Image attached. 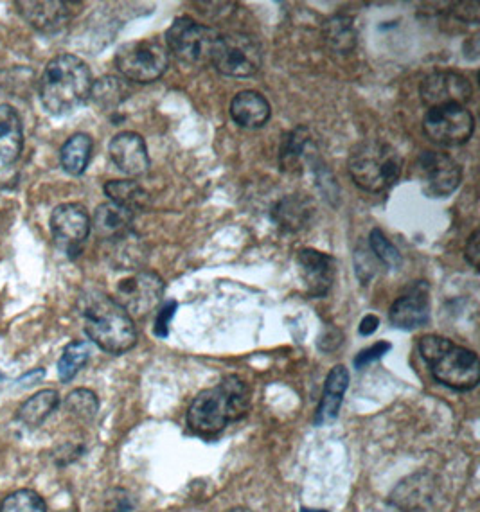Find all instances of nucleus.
<instances>
[{"instance_id":"1","label":"nucleus","mask_w":480,"mask_h":512,"mask_svg":"<svg viewBox=\"0 0 480 512\" xmlns=\"http://www.w3.org/2000/svg\"><path fill=\"white\" fill-rule=\"evenodd\" d=\"M92 83L87 63L74 54H58L40 78V101L51 115L72 114L89 101Z\"/></svg>"},{"instance_id":"2","label":"nucleus","mask_w":480,"mask_h":512,"mask_svg":"<svg viewBox=\"0 0 480 512\" xmlns=\"http://www.w3.org/2000/svg\"><path fill=\"white\" fill-rule=\"evenodd\" d=\"M250 408V390L238 376H229L213 389L200 392L187 412V424L200 435L222 432L229 423L240 421Z\"/></svg>"},{"instance_id":"3","label":"nucleus","mask_w":480,"mask_h":512,"mask_svg":"<svg viewBox=\"0 0 480 512\" xmlns=\"http://www.w3.org/2000/svg\"><path fill=\"white\" fill-rule=\"evenodd\" d=\"M83 327L99 349L123 354L137 344L134 318L108 295H90L81 308Z\"/></svg>"},{"instance_id":"4","label":"nucleus","mask_w":480,"mask_h":512,"mask_svg":"<svg viewBox=\"0 0 480 512\" xmlns=\"http://www.w3.org/2000/svg\"><path fill=\"white\" fill-rule=\"evenodd\" d=\"M419 353L439 383L454 390H472L480 380L479 356L455 345L445 336L427 335L419 340Z\"/></svg>"},{"instance_id":"5","label":"nucleus","mask_w":480,"mask_h":512,"mask_svg":"<svg viewBox=\"0 0 480 512\" xmlns=\"http://www.w3.org/2000/svg\"><path fill=\"white\" fill-rule=\"evenodd\" d=\"M347 169L356 186L367 193H383L401 177L403 159L389 142L369 139L349 153Z\"/></svg>"},{"instance_id":"6","label":"nucleus","mask_w":480,"mask_h":512,"mask_svg":"<svg viewBox=\"0 0 480 512\" xmlns=\"http://www.w3.org/2000/svg\"><path fill=\"white\" fill-rule=\"evenodd\" d=\"M114 62L126 80L153 83L168 69L169 51L159 38H143L121 45Z\"/></svg>"},{"instance_id":"7","label":"nucleus","mask_w":480,"mask_h":512,"mask_svg":"<svg viewBox=\"0 0 480 512\" xmlns=\"http://www.w3.org/2000/svg\"><path fill=\"white\" fill-rule=\"evenodd\" d=\"M216 71L231 78H250L263 65V49L256 38L247 33L218 35L211 53Z\"/></svg>"},{"instance_id":"8","label":"nucleus","mask_w":480,"mask_h":512,"mask_svg":"<svg viewBox=\"0 0 480 512\" xmlns=\"http://www.w3.org/2000/svg\"><path fill=\"white\" fill-rule=\"evenodd\" d=\"M218 31L213 27L204 26L193 18L180 17L166 31L164 44L169 53L175 54L177 60L187 65H202L211 62L213 45L218 38Z\"/></svg>"},{"instance_id":"9","label":"nucleus","mask_w":480,"mask_h":512,"mask_svg":"<svg viewBox=\"0 0 480 512\" xmlns=\"http://www.w3.org/2000/svg\"><path fill=\"white\" fill-rule=\"evenodd\" d=\"M423 132L439 146L455 148L472 139L475 117L466 106L446 105L430 108L423 117Z\"/></svg>"},{"instance_id":"10","label":"nucleus","mask_w":480,"mask_h":512,"mask_svg":"<svg viewBox=\"0 0 480 512\" xmlns=\"http://www.w3.org/2000/svg\"><path fill=\"white\" fill-rule=\"evenodd\" d=\"M114 301L130 317H146L159 308L164 299V281L152 270H141L128 275L116 284Z\"/></svg>"},{"instance_id":"11","label":"nucleus","mask_w":480,"mask_h":512,"mask_svg":"<svg viewBox=\"0 0 480 512\" xmlns=\"http://www.w3.org/2000/svg\"><path fill=\"white\" fill-rule=\"evenodd\" d=\"M416 177L425 195L446 198L463 182V168L457 160L441 151H423L416 160Z\"/></svg>"},{"instance_id":"12","label":"nucleus","mask_w":480,"mask_h":512,"mask_svg":"<svg viewBox=\"0 0 480 512\" xmlns=\"http://www.w3.org/2000/svg\"><path fill=\"white\" fill-rule=\"evenodd\" d=\"M49 225L54 243L71 257L80 254L92 229L89 212L81 204L58 205L51 214Z\"/></svg>"},{"instance_id":"13","label":"nucleus","mask_w":480,"mask_h":512,"mask_svg":"<svg viewBox=\"0 0 480 512\" xmlns=\"http://www.w3.org/2000/svg\"><path fill=\"white\" fill-rule=\"evenodd\" d=\"M419 96L428 110L437 106H464L472 99L473 89L470 81L463 74L437 71L421 81Z\"/></svg>"},{"instance_id":"14","label":"nucleus","mask_w":480,"mask_h":512,"mask_svg":"<svg viewBox=\"0 0 480 512\" xmlns=\"http://www.w3.org/2000/svg\"><path fill=\"white\" fill-rule=\"evenodd\" d=\"M15 6L27 24L44 35H54L62 31L63 27L67 26L83 8L81 2H63V0H54V2L29 0V2H17Z\"/></svg>"},{"instance_id":"15","label":"nucleus","mask_w":480,"mask_h":512,"mask_svg":"<svg viewBox=\"0 0 480 512\" xmlns=\"http://www.w3.org/2000/svg\"><path fill=\"white\" fill-rule=\"evenodd\" d=\"M297 270L306 292L312 297H324L337 279V259L315 248H303L297 254Z\"/></svg>"},{"instance_id":"16","label":"nucleus","mask_w":480,"mask_h":512,"mask_svg":"<svg viewBox=\"0 0 480 512\" xmlns=\"http://www.w3.org/2000/svg\"><path fill=\"white\" fill-rule=\"evenodd\" d=\"M389 320L398 329H418L430 320V288L425 281L412 284L389 311Z\"/></svg>"},{"instance_id":"17","label":"nucleus","mask_w":480,"mask_h":512,"mask_svg":"<svg viewBox=\"0 0 480 512\" xmlns=\"http://www.w3.org/2000/svg\"><path fill=\"white\" fill-rule=\"evenodd\" d=\"M110 159L128 177H141L150 171V155L143 135L135 132L117 133L108 146Z\"/></svg>"},{"instance_id":"18","label":"nucleus","mask_w":480,"mask_h":512,"mask_svg":"<svg viewBox=\"0 0 480 512\" xmlns=\"http://www.w3.org/2000/svg\"><path fill=\"white\" fill-rule=\"evenodd\" d=\"M315 202L306 195H286L272 209V220L285 232H299L312 223Z\"/></svg>"},{"instance_id":"19","label":"nucleus","mask_w":480,"mask_h":512,"mask_svg":"<svg viewBox=\"0 0 480 512\" xmlns=\"http://www.w3.org/2000/svg\"><path fill=\"white\" fill-rule=\"evenodd\" d=\"M24 150V126L17 110L0 105V171L13 166Z\"/></svg>"},{"instance_id":"20","label":"nucleus","mask_w":480,"mask_h":512,"mask_svg":"<svg viewBox=\"0 0 480 512\" xmlns=\"http://www.w3.org/2000/svg\"><path fill=\"white\" fill-rule=\"evenodd\" d=\"M270 115V103L256 90H243L232 99V121L241 128H261L268 123Z\"/></svg>"},{"instance_id":"21","label":"nucleus","mask_w":480,"mask_h":512,"mask_svg":"<svg viewBox=\"0 0 480 512\" xmlns=\"http://www.w3.org/2000/svg\"><path fill=\"white\" fill-rule=\"evenodd\" d=\"M134 216L135 212L108 202V204L99 205L94 212L92 227L96 230L99 238L112 241V239L123 238L132 232Z\"/></svg>"},{"instance_id":"22","label":"nucleus","mask_w":480,"mask_h":512,"mask_svg":"<svg viewBox=\"0 0 480 512\" xmlns=\"http://www.w3.org/2000/svg\"><path fill=\"white\" fill-rule=\"evenodd\" d=\"M347 387H349V372L346 367L344 365L333 367L328 374L326 385H324V394H322V401L317 408L315 423L320 426V424H328L337 419Z\"/></svg>"},{"instance_id":"23","label":"nucleus","mask_w":480,"mask_h":512,"mask_svg":"<svg viewBox=\"0 0 480 512\" xmlns=\"http://www.w3.org/2000/svg\"><path fill=\"white\" fill-rule=\"evenodd\" d=\"M313 151L315 148H313L308 128L297 126L292 132L286 133L283 139L281 150H279V166L286 173H299Z\"/></svg>"},{"instance_id":"24","label":"nucleus","mask_w":480,"mask_h":512,"mask_svg":"<svg viewBox=\"0 0 480 512\" xmlns=\"http://www.w3.org/2000/svg\"><path fill=\"white\" fill-rule=\"evenodd\" d=\"M92 139L87 133H74L67 139L60 150V162L65 173L72 177H80L89 168L90 157H92Z\"/></svg>"},{"instance_id":"25","label":"nucleus","mask_w":480,"mask_h":512,"mask_svg":"<svg viewBox=\"0 0 480 512\" xmlns=\"http://www.w3.org/2000/svg\"><path fill=\"white\" fill-rule=\"evenodd\" d=\"M103 189L112 204L121 205L128 211H141L150 204L148 191L134 180H110Z\"/></svg>"},{"instance_id":"26","label":"nucleus","mask_w":480,"mask_h":512,"mask_svg":"<svg viewBox=\"0 0 480 512\" xmlns=\"http://www.w3.org/2000/svg\"><path fill=\"white\" fill-rule=\"evenodd\" d=\"M60 405V396L53 389L42 390L33 398L27 399L22 407L18 408V421L26 424L29 428H36L44 423L49 415Z\"/></svg>"},{"instance_id":"27","label":"nucleus","mask_w":480,"mask_h":512,"mask_svg":"<svg viewBox=\"0 0 480 512\" xmlns=\"http://www.w3.org/2000/svg\"><path fill=\"white\" fill-rule=\"evenodd\" d=\"M128 98V87L125 81L116 76H103L101 80L92 83L90 99L103 112H112Z\"/></svg>"},{"instance_id":"28","label":"nucleus","mask_w":480,"mask_h":512,"mask_svg":"<svg viewBox=\"0 0 480 512\" xmlns=\"http://www.w3.org/2000/svg\"><path fill=\"white\" fill-rule=\"evenodd\" d=\"M324 38L331 51L349 54L356 45V29L349 17L329 18L324 24Z\"/></svg>"},{"instance_id":"29","label":"nucleus","mask_w":480,"mask_h":512,"mask_svg":"<svg viewBox=\"0 0 480 512\" xmlns=\"http://www.w3.org/2000/svg\"><path fill=\"white\" fill-rule=\"evenodd\" d=\"M90 358L89 342H71L63 349L62 358L58 362V376L63 383L76 378V374L87 365Z\"/></svg>"},{"instance_id":"30","label":"nucleus","mask_w":480,"mask_h":512,"mask_svg":"<svg viewBox=\"0 0 480 512\" xmlns=\"http://www.w3.org/2000/svg\"><path fill=\"white\" fill-rule=\"evenodd\" d=\"M369 248L373 252L374 257L378 259V263L391 268V270H398L403 259H401L400 250L394 247L391 243V239L385 236V232L380 229L371 230V236H369Z\"/></svg>"},{"instance_id":"31","label":"nucleus","mask_w":480,"mask_h":512,"mask_svg":"<svg viewBox=\"0 0 480 512\" xmlns=\"http://www.w3.org/2000/svg\"><path fill=\"white\" fill-rule=\"evenodd\" d=\"M65 408L76 419L90 421L98 414L99 401L92 390L78 389L69 394V398L65 401Z\"/></svg>"},{"instance_id":"32","label":"nucleus","mask_w":480,"mask_h":512,"mask_svg":"<svg viewBox=\"0 0 480 512\" xmlns=\"http://www.w3.org/2000/svg\"><path fill=\"white\" fill-rule=\"evenodd\" d=\"M0 512H45V502L35 491L20 489L4 498Z\"/></svg>"},{"instance_id":"33","label":"nucleus","mask_w":480,"mask_h":512,"mask_svg":"<svg viewBox=\"0 0 480 512\" xmlns=\"http://www.w3.org/2000/svg\"><path fill=\"white\" fill-rule=\"evenodd\" d=\"M376 265H378V259L374 257L371 248L358 247L355 250V272L358 281L362 284H369V281L373 279L376 274Z\"/></svg>"},{"instance_id":"34","label":"nucleus","mask_w":480,"mask_h":512,"mask_svg":"<svg viewBox=\"0 0 480 512\" xmlns=\"http://www.w3.org/2000/svg\"><path fill=\"white\" fill-rule=\"evenodd\" d=\"M177 308V302L175 301L164 302L160 306L157 318H155V327H153V333L159 336V338H166L168 336L169 322H171V318L175 317Z\"/></svg>"},{"instance_id":"35","label":"nucleus","mask_w":480,"mask_h":512,"mask_svg":"<svg viewBox=\"0 0 480 512\" xmlns=\"http://www.w3.org/2000/svg\"><path fill=\"white\" fill-rule=\"evenodd\" d=\"M391 349L392 345L389 344V342H378V344H374L373 347L365 349V351H362V353L358 354L355 358L356 369H362L365 365H369L371 362L380 360L383 354L389 353Z\"/></svg>"},{"instance_id":"36","label":"nucleus","mask_w":480,"mask_h":512,"mask_svg":"<svg viewBox=\"0 0 480 512\" xmlns=\"http://www.w3.org/2000/svg\"><path fill=\"white\" fill-rule=\"evenodd\" d=\"M464 256H466V261L475 270H479V230H473L472 236L468 238V243H466V248H464Z\"/></svg>"},{"instance_id":"37","label":"nucleus","mask_w":480,"mask_h":512,"mask_svg":"<svg viewBox=\"0 0 480 512\" xmlns=\"http://www.w3.org/2000/svg\"><path fill=\"white\" fill-rule=\"evenodd\" d=\"M380 326V320L378 317H374V315H367V317L362 320V324H360V335H373L374 331L378 329Z\"/></svg>"},{"instance_id":"38","label":"nucleus","mask_w":480,"mask_h":512,"mask_svg":"<svg viewBox=\"0 0 480 512\" xmlns=\"http://www.w3.org/2000/svg\"><path fill=\"white\" fill-rule=\"evenodd\" d=\"M112 512H130V511H128V509H126V507H117L116 511H112Z\"/></svg>"},{"instance_id":"39","label":"nucleus","mask_w":480,"mask_h":512,"mask_svg":"<svg viewBox=\"0 0 480 512\" xmlns=\"http://www.w3.org/2000/svg\"><path fill=\"white\" fill-rule=\"evenodd\" d=\"M301 512H328V511H315V509H303Z\"/></svg>"}]
</instances>
